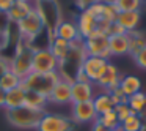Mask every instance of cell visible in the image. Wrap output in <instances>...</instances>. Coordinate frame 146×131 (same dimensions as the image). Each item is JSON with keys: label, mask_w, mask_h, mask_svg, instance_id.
<instances>
[{"label": "cell", "mask_w": 146, "mask_h": 131, "mask_svg": "<svg viewBox=\"0 0 146 131\" xmlns=\"http://www.w3.org/2000/svg\"><path fill=\"white\" fill-rule=\"evenodd\" d=\"M138 117L143 120V123H146V101H145V106H143V109H141V112L138 114Z\"/></svg>", "instance_id": "obj_36"}, {"label": "cell", "mask_w": 146, "mask_h": 131, "mask_svg": "<svg viewBox=\"0 0 146 131\" xmlns=\"http://www.w3.org/2000/svg\"><path fill=\"white\" fill-rule=\"evenodd\" d=\"M113 111L116 112V115H118V118H119L121 123H123V122L126 120L127 117H130V115L133 114V112L130 111V107L127 106V103H121V104H116Z\"/></svg>", "instance_id": "obj_29"}, {"label": "cell", "mask_w": 146, "mask_h": 131, "mask_svg": "<svg viewBox=\"0 0 146 131\" xmlns=\"http://www.w3.org/2000/svg\"><path fill=\"white\" fill-rule=\"evenodd\" d=\"M110 63V60L107 58H101V57H91V55H85L80 63V70L86 74L90 82L96 84L104 73L107 71V67Z\"/></svg>", "instance_id": "obj_8"}, {"label": "cell", "mask_w": 146, "mask_h": 131, "mask_svg": "<svg viewBox=\"0 0 146 131\" xmlns=\"http://www.w3.org/2000/svg\"><path fill=\"white\" fill-rule=\"evenodd\" d=\"M22 106H25V89L22 85L7 92L5 106H3L5 111H13V109L22 107Z\"/></svg>", "instance_id": "obj_18"}, {"label": "cell", "mask_w": 146, "mask_h": 131, "mask_svg": "<svg viewBox=\"0 0 146 131\" xmlns=\"http://www.w3.org/2000/svg\"><path fill=\"white\" fill-rule=\"evenodd\" d=\"M47 104H49L47 96H42L35 92H25V106H29L32 109H36V111L46 112Z\"/></svg>", "instance_id": "obj_22"}, {"label": "cell", "mask_w": 146, "mask_h": 131, "mask_svg": "<svg viewBox=\"0 0 146 131\" xmlns=\"http://www.w3.org/2000/svg\"><path fill=\"white\" fill-rule=\"evenodd\" d=\"M14 3H16V0H0V13L7 14L13 8Z\"/></svg>", "instance_id": "obj_32"}, {"label": "cell", "mask_w": 146, "mask_h": 131, "mask_svg": "<svg viewBox=\"0 0 146 131\" xmlns=\"http://www.w3.org/2000/svg\"><path fill=\"white\" fill-rule=\"evenodd\" d=\"M35 3H41V2H52V0H33Z\"/></svg>", "instance_id": "obj_38"}, {"label": "cell", "mask_w": 146, "mask_h": 131, "mask_svg": "<svg viewBox=\"0 0 146 131\" xmlns=\"http://www.w3.org/2000/svg\"><path fill=\"white\" fill-rule=\"evenodd\" d=\"M49 49H50V52L58 58V62H60V65H61V63L66 62L68 57H69L71 43L64 41V40H61V38H55L54 36V40H52L50 44H49Z\"/></svg>", "instance_id": "obj_19"}, {"label": "cell", "mask_w": 146, "mask_h": 131, "mask_svg": "<svg viewBox=\"0 0 146 131\" xmlns=\"http://www.w3.org/2000/svg\"><path fill=\"white\" fill-rule=\"evenodd\" d=\"M91 131H108V130H107V128H105V126H104V125H102L99 120H96V122H93Z\"/></svg>", "instance_id": "obj_34"}, {"label": "cell", "mask_w": 146, "mask_h": 131, "mask_svg": "<svg viewBox=\"0 0 146 131\" xmlns=\"http://www.w3.org/2000/svg\"><path fill=\"white\" fill-rule=\"evenodd\" d=\"M119 81H121V76H119V71H118L116 65L108 63L107 71H105L104 76H102L94 85L99 87V89H102L104 92L110 93L111 90H115L116 87H119Z\"/></svg>", "instance_id": "obj_13"}, {"label": "cell", "mask_w": 146, "mask_h": 131, "mask_svg": "<svg viewBox=\"0 0 146 131\" xmlns=\"http://www.w3.org/2000/svg\"><path fill=\"white\" fill-rule=\"evenodd\" d=\"M101 0H76V5L80 8V10H86V8H90L91 5H94V3H99Z\"/></svg>", "instance_id": "obj_33"}, {"label": "cell", "mask_w": 146, "mask_h": 131, "mask_svg": "<svg viewBox=\"0 0 146 131\" xmlns=\"http://www.w3.org/2000/svg\"><path fill=\"white\" fill-rule=\"evenodd\" d=\"M96 96V85L93 82H71V104L93 101Z\"/></svg>", "instance_id": "obj_11"}, {"label": "cell", "mask_w": 146, "mask_h": 131, "mask_svg": "<svg viewBox=\"0 0 146 131\" xmlns=\"http://www.w3.org/2000/svg\"><path fill=\"white\" fill-rule=\"evenodd\" d=\"M11 68V58H7V57H0V79L3 77V74L7 73V71H10Z\"/></svg>", "instance_id": "obj_31"}, {"label": "cell", "mask_w": 146, "mask_h": 131, "mask_svg": "<svg viewBox=\"0 0 146 131\" xmlns=\"http://www.w3.org/2000/svg\"><path fill=\"white\" fill-rule=\"evenodd\" d=\"M130 51V35L129 33H121V35L108 36V52L110 57H121V55L129 54Z\"/></svg>", "instance_id": "obj_12"}, {"label": "cell", "mask_w": 146, "mask_h": 131, "mask_svg": "<svg viewBox=\"0 0 146 131\" xmlns=\"http://www.w3.org/2000/svg\"><path fill=\"white\" fill-rule=\"evenodd\" d=\"M119 128H121V131H143L145 123H143V120L137 114H132L130 117H127L121 123Z\"/></svg>", "instance_id": "obj_25"}, {"label": "cell", "mask_w": 146, "mask_h": 131, "mask_svg": "<svg viewBox=\"0 0 146 131\" xmlns=\"http://www.w3.org/2000/svg\"><path fill=\"white\" fill-rule=\"evenodd\" d=\"M141 0H116L115 8L118 13H129V11H140L141 8Z\"/></svg>", "instance_id": "obj_26"}, {"label": "cell", "mask_w": 146, "mask_h": 131, "mask_svg": "<svg viewBox=\"0 0 146 131\" xmlns=\"http://www.w3.org/2000/svg\"><path fill=\"white\" fill-rule=\"evenodd\" d=\"M93 106L96 109V114L102 115L105 112H110L115 109V104H113V99H111L110 93L108 92H101V93H96V96L93 98Z\"/></svg>", "instance_id": "obj_20"}, {"label": "cell", "mask_w": 146, "mask_h": 131, "mask_svg": "<svg viewBox=\"0 0 146 131\" xmlns=\"http://www.w3.org/2000/svg\"><path fill=\"white\" fill-rule=\"evenodd\" d=\"M35 10L33 2H22V0H16V3L13 5L10 11L7 13V17L10 22H21L25 16H29L32 11Z\"/></svg>", "instance_id": "obj_15"}, {"label": "cell", "mask_w": 146, "mask_h": 131, "mask_svg": "<svg viewBox=\"0 0 146 131\" xmlns=\"http://www.w3.org/2000/svg\"><path fill=\"white\" fill-rule=\"evenodd\" d=\"M17 26V30H19L21 36L22 38H27V40H33L46 29L44 26V21H42L41 14L38 13V10H33L29 16H25L21 22L16 24Z\"/></svg>", "instance_id": "obj_7"}, {"label": "cell", "mask_w": 146, "mask_h": 131, "mask_svg": "<svg viewBox=\"0 0 146 131\" xmlns=\"http://www.w3.org/2000/svg\"><path fill=\"white\" fill-rule=\"evenodd\" d=\"M54 36L55 38H61L68 43H72L76 40H79V30H77V26L71 21H61L54 30Z\"/></svg>", "instance_id": "obj_16"}, {"label": "cell", "mask_w": 146, "mask_h": 131, "mask_svg": "<svg viewBox=\"0 0 146 131\" xmlns=\"http://www.w3.org/2000/svg\"><path fill=\"white\" fill-rule=\"evenodd\" d=\"M119 89L123 90V93L129 98V96L141 92V81L137 76H133V74L124 76V77H121V81H119Z\"/></svg>", "instance_id": "obj_21"}, {"label": "cell", "mask_w": 146, "mask_h": 131, "mask_svg": "<svg viewBox=\"0 0 146 131\" xmlns=\"http://www.w3.org/2000/svg\"><path fill=\"white\" fill-rule=\"evenodd\" d=\"M71 82L72 81L68 77L60 76V81L57 82V85L54 87V90L50 92V95L47 96L49 104H71Z\"/></svg>", "instance_id": "obj_10"}, {"label": "cell", "mask_w": 146, "mask_h": 131, "mask_svg": "<svg viewBox=\"0 0 146 131\" xmlns=\"http://www.w3.org/2000/svg\"><path fill=\"white\" fill-rule=\"evenodd\" d=\"M5 98H7V92L0 89V107H3L5 106Z\"/></svg>", "instance_id": "obj_35"}, {"label": "cell", "mask_w": 146, "mask_h": 131, "mask_svg": "<svg viewBox=\"0 0 146 131\" xmlns=\"http://www.w3.org/2000/svg\"><path fill=\"white\" fill-rule=\"evenodd\" d=\"M129 35H130V51H129V54L133 57L140 49H143L146 46V38L143 36V33L137 32V30L132 33H129Z\"/></svg>", "instance_id": "obj_28"}, {"label": "cell", "mask_w": 146, "mask_h": 131, "mask_svg": "<svg viewBox=\"0 0 146 131\" xmlns=\"http://www.w3.org/2000/svg\"><path fill=\"white\" fill-rule=\"evenodd\" d=\"M141 2H143V0H141Z\"/></svg>", "instance_id": "obj_42"}, {"label": "cell", "mask_w": 146, "mask_h": 131, "mask_svg": "<svg viewBox=\"0 0 146 131\" xmlns=\"http://www.w3.org/2000/svg\"><path fill=\"white\" fill-rule=\"evenodd\" d=\"M116 0H101V3H105V5H115Z\"/></svg>", "instance_id": "obj_37"}, {"label": "cell", "mask_w": 146, "mask_h": 131, "mask_svg": "<svg viewBox=\"0 0 146 131\" xmlns=\"http://www.w3.org/2000/svg\"><path fill=\"white\" fill-rule=\"evenodd\" d=\"M98 120L101 122V123L104 125L108 131L116 130V128L121 126V122H119V118H118V115H116V112H115V111H110V112H105V114L99 115Z\"/></svg>", "instance_id": "obj_24"}, {"label": "cell", "mask_w": 146, "mask_h": 131, "mask_svg": "<svg viewBox=\"0 0 146 131\" xmlns=\"http://www.w3.org/2000/svg\"><path fill=\"white\" fill-rule=\"evenodd\" d=\"M83 52L85 55L91 57H101L110 60V52H108V35L101 30H96L94 33L83 40Z\"/></svg>", "instance_id": "obj_3"}, {"label": "cell", "mask_w": 146, "mask_h": 131, "mask_svg": "<svg viewBox=\"0 0 146 131\" xmlns=\"http://www.w3.org/2000/svg\"><path fill=\"white\" fill-rule=\"evenodd\" d=\"M22 2H33V0H22Z\"/></svg>", "instance_id": "obj_41"}, {"label": "cell", "mask_w": 146, "mask_h": 131, "mask_svg": "<svg viewBox=\"0 0 146 131\" xmlns=\"http://www.w3.org/2000/svg\"><path fill=\"white\" fill-rule=\"evenodd\" d=\"M60 81V73H32L22 79L21 85L25 89V92H35L42 96H49L57 82Z\"/></svg>", "instance_id": "obj_1"}, {"label": "cell", "mask_w": 146, "mask_h": 131, "mask_svg": "<svg viewBox=\"0 0 146 131\" xmlns=\"http://www.w3.org/2000/svg\"><path fill=\"white\" fill-rule=\"evenodd\" d=\"M133 60H135V63H137L138 68L146 70V46L143 49H140V51L133 55Z\"/></svg>", "instance_id": "obj_30"}, {"label": "cell", "mask_w": 146, "mask_h": 131, "mask_svg": "<svg viewBox=\"0 0 146 131\" xmlns=\"http://www.w3.org/2000/svg\"><path fill=\"white\" fill-rule=\"evenodd\" d=\"M76 26H77V30H79V36L82 40H85V38H88L91 33H94L96 30H98L99 22L86 10H83L82 13H80L79 19H77Z\"/></svg>", "instance_id": "obj_14"}, {"label": "cell", "mask_w": 146, "mask_h": 131, "mask_svg": "<svg viewBox=\"0 0 146 131\" xmlns=\"http://www.w3.org/2000/svg\"><path fill=\"white\" fill-rule=\"evenodd\" d=\"M21 84H22V79H21L19 76H16V74L10 70V71H7V73L3 74L2 79H0V89L5 90V92H10V90L19 87Z\"/></svg>", "instance_id": "obj_23"}, {"label": "cell", "mask_w": 146, "mask_h": 131, "mask_svg": "<svg viewBox=\"0 0 146 131\" xmlns=\"http://www.w3.org/2000/svg\"><path fill=\"white\" fill-rule=\"evenodd\" d=\"M36 130L38 131H72L74 122L71 117H66L63 114L44 112Z\"/></svg>", "instance_id": "obj_6"}, {"label": "cell", "mask_w": 146, "mask_h": 131, "mask_svg": "<svg viewBox=\"0 0 146 131\" xmlns=\"http://www.w3.org/2000/svg\"><path fill=\"white\" fill-rule=\"evenodd\" d=\"M42 115H44L42 111L22 106V107L13 109V111H7V120L17 130H36Z\"/></svg>", "instance_id": "obj_2"}, {"label": "cell", "mask_w": 146, "mask_h": 131, "mask_svg": "<svg viewBox=\"0 0 146 131\" xmlns=\"http://www.w3.org/2000/svg\"><path fill=\"white\" fill-rule=\"evenodd\" d=\"M140 21H141V14L140 11H129V13H118L116 24L124 29L126 33H132L137 30Z\"/></svg>", "instance_id": "obj_17"}, {"label": "cell", "mask_w": 146, "mask_h": 131, "mask_svg": "<svg viewBox=\"0 0 146 131\" xmlns=\"http://www.w3.org/2000/svg\"><path fill=\"white\" fill-rule=\"evenodd\" d=\"M111 131H121V128H116V130H111Z\"/></svg>", "instance_id": "obj_40"}, {"label": "cell", "mask_w": 146, "mask_h": 131, "mask_svg": "<svg viewBox=\"0 0 146 131\" xmlns=\"http://www.w3.org/2000/svg\"><path fill=\"white\" fill-rule=\"evenodd\" d=\"M32 63H33V48L30 44L24 46L21 44L17 48L14 57L11 58V68L10 70L13 71L16 76H19L21 79L27 77L30 73H32Z\"/></svg>", "instance_id": "obj_4"}, {"label": "cell", "mask_w": 146, "mask_h": 131, "mask_svg": "<svg viewBox=\"0 0 146 131\" xmlns=\"http://www.w3.org/2000/svg\"><path fill=\"white\" fill-rule=\"evenodd\" d=\"M71 118L74 123H93L98 120V114L93 106V101L85 103H74L72 111H71Z\"/></svg>", "instance_id": "obj_9"}, {"label": "cell", "mask_w": 146, "mask_h": 131, "mask_svg": "<svg viewBox=\"0 0 146 131\" xmlns=\"http://www.w3.org/2000/svg\"><path fill=\"white\" fill-rule=\"evenodd\" d=\"M145 101H146V93L138 92V93H135V95L127 98V106L130 107V111H132L133 114L138 115L140 112H141L143 106H145Z\"/></svg>", "instance_id": "obj_27"}, {"label": "cell", "mask_w": 146, "mask_h": 131, "mask_svg": "<svg viewBox=\"0 0 146 131\" xmlns=\"http://www.w3.org/2000/svg\"><path fill=\"white\" fill-rule=\"evenodd\" d=\"M32 70L35 73H58L60 71V62L50 52L49 48L33 49Z\"/></svg>", "instance_id": "obj_5"}, {"label": "cell", "mask_w": 146, "mask_h": 131, "mask_svg": "<svg viewBox=\"0 0 146 131\" xmlns=\"http://www.w3.org/2000/svg\"><path fill=\"white\" fill-rule=\"evenodd\" d=\"M2 49H3V48H2V44H0V57H2Z\"/></svg>", "instance_id": "obj_39"}]
</instances>
